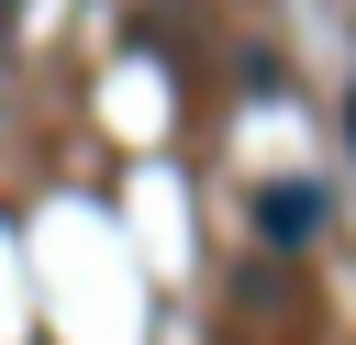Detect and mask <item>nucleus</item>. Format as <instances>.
<instances>
[{
    "instance_id": "f257e3e1",
    "label": "nucleus",
    "mask_w": 356,
    "mask_h": 345,
    "mask_svg": "<svg viewBox=\"0 0 356 345\" xmlns=\"http://www.w3.org/2000/svg\"><path fill=\"white\" fill-rule=\"evenodd\" d=\"M323 223H334V189H323V178H267V189H256V234H267V245L300 256V245H323Z\"/></svg>"
},
{
    "instance_id": "f03ea898",
    "label": "nucleus",
    "mask_w": 356,
    "mask_h": 345,
    "mask_svg": "<svg viewBox=\"0 0 356 345\" xmlns=\"http://www.w3.org/2000/svg\"><path fill=\"white\" fill-rule=\"evenodd\" d=\"M345 134H356V89H345Z\"/></svg>"
}]
</instances>
